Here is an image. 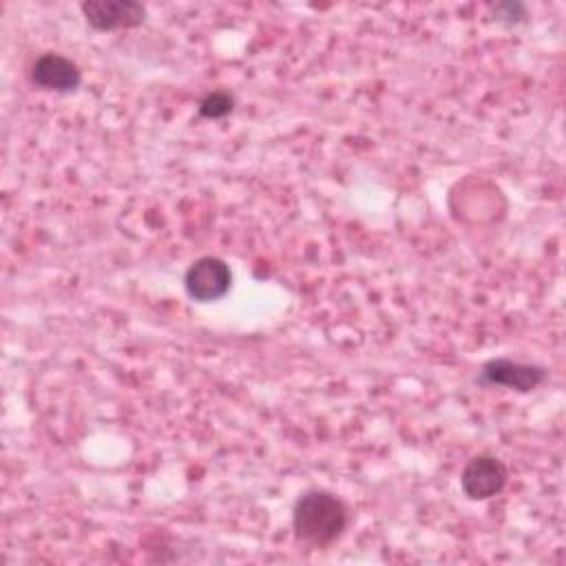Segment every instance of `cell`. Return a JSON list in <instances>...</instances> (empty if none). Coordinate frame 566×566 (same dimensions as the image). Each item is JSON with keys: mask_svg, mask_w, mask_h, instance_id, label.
I'll use <instances>...</instances> for the list:
<instances>
[{"mask_svg": "<svg viewBox=\"0 0 566 566\" xmlns=\"http://www.w3.org/2000/svg\"><path fill=\"white\" fill-rule=\"evenodd\" d=\"M31 82L42 91L73 93L82 84L80 66L60 53H42L31 64Z\"/></svg>", "mask_w": 566, "mask_h": 566, "instance_id": "6", "label": "cell"}, {"mask_svg": "<svg viewBox=\"0 0 566 566\" xmlns=\"http://www.w3.org/2000/svg\"><path fill=\"white\" fill-rule=\"evenodd\" d=\"M184 287L197 303L221 301L232 287V272L219 256H199L184 274Z\"/></svg>", "mask_w": 566, "mask_h": 566, "instance_id": "2", "label": "cell"}, {"mask_svg": "<svg viewBox=\"0 0 566 566\" xmlns=\"http://www.w3.org/2000/svg\"><path fill=\"white\" fill-rule=\"evenodd\" d=\"M509 482V469L506 464L489 453H480L473 455L460 475V486L464 491V495L469 500L482 502V500H491L497 493H502V489Z\"/></svg>", "mask_w": 566, "mask_h": 566, "instance_id": "4", "label": "cell"}, {"mask_svg": "<svg viewBox=\"0 0 566 566\" xmlns=\"http://www.w3.org/2000/svg\"><path fill=\"white\" fill-rule=\"evenodd\" d=\"M82 13L95 31L133 29L146 20V7L137 0H86Z\"/></svg>", "mask_w": 566, "mask_h": 566, "instance_id": "5", "label": "cell"}, {"mask_svg": "<svg viewBox=\"0 0 566 566\" xmlns=\"http://www.w3.org/2000/svg\"><path fill=\"white\" fill-rule=\"evenodd\" d=\"M548 371L544 365L520 363L513 358H491L482 365L478 380L489 387H506L520 394L537 389L546 380Z\"/></svg>", "mask_w": 566, "mask_h": 566, "instance_id": "3", "label": "cell"}, {"mask_svg": "<svg viewBox=\"0 0 566 566\" xmlns=\"http://www.w3.org/2000/svg\"><path fill=\"white\" fill-rule=\"evenodd\" d=\"M493 20L502 24H517L526 20V7L522 2H500L493 7Z\"/></svg>", "mask_w": 566, "mask_h": 566, "instance_id": "8", "label": "cell"}, {"mask_svg": "<svg viewBox=\"0 0 566 566\" xmlns=\"http://www.w3.org/2000/svg\"><path fill=\"white\" fill-rule=\"evenodd\" d=\"M349 513L340 497L329 491H305L292 509L294 535L316 548L334 544L347 528Z\"/></svg>", "mask_w": 566, "mask_h": 566, "instance_id": "1", "label": "cell"}, {"mask_svg": "<svg viewBox=\"0 0 566 566\" xmlns=\"http://www.w3.org/2000/svg\"><path fill=\"white\" fill-rule=\"evenodd\" d=\"M232 111H234V97L228 91H212L197 106V113L203 119H223Z\"/></svg>", "mask_w": 566, "mask_h": 566, "instance_id": "7", "label": "cell"}]
</instances>
